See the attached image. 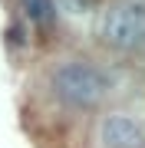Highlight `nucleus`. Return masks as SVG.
Masks as SVG:
<instances>
[{
	"label": "nucleus",
	"mask_w": 145,
	"mask_h": 148,
	"mask_svg": "<svg viewBox=\"0 0 145 148\" xmlns=\"http://www.w3.org/2000/svg\"><path fill=\"white\" fill-rule=\"evenodd\" d=\"M53 92L73 109H96L109 92V76L89 63H63L53 73Z\"/></svg>",
	"instance_id": "obj_1"
},
{
	"label": "nucleus",
	"mask_w": 145,
	"mask_h": 148,
	"mask_svg": "<svg viewBox=\"0 0 145 148\" xmlns=\"http://www.w3.org/2000/svg\"><path fill=\"white\" fill-rule=\"evenodd\" d=\"M99 36L112 49H142L145 46V7L142 3H112L99 20Z\"/></svg>",
	"instance_id": "obj_2"
},
{
	"label": "nucleus",
	"mask_w": 145,
	"mask_h": 148,
	"mask_svg": "<svg viewBox=\"0 0 145 148\" xmlns=\"http://www.w3.org/2000/svg\"><path fill=\"white\" fill-rule=\"evenodd\" d=\"M102 145L106 148H145V132L129 115H109L102 122Z\"/></svg>",
	"instance_id": "obj_3"
},
{
	"label": "nucleus",
	"mask_w": 145,
	"mask_h": 148,
	"mask_svg": "<svg viewBox=\"0 0 145 148\" xmlns=\"http://www.w3.org/2000/svg\"><path fill=\"white\" fill-rule=\"evenodd\" d=\"M20 7H23V13L30 16L33 23H53V16H56V3L53 0H20Z\"/></svg>",
	"instance_id": "obj_4"
},
{
	"label": "nucleus",
	"mask_w": 145,
	"mask_h": 148,
	"mask_svg": "<svg viewBox=\"0 0 145 148\" xmlns=\"http://www.w3.org/2000/svg\"><path fill=\"white\" fill-rule=\"evenodd\" d=\"M59 3V10H66V13H89L92 7H96V0H56Z\"/></svg>",
	"instance_id": "obj_5"
}]
</instances>
